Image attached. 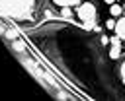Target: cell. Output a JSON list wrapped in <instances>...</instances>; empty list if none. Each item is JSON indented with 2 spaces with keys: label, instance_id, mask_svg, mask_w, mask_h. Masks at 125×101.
I'll return each mask as SVG.
<instances>
[{
  "label": "cell",
  "instance_id": "3957f363",
  "mask_svg": "<svg viewBox=\"0 0 125 101\" xmlns=\"http://www.w3.org/2000/svg\"><path fill=\"white\" fill-rule=\"evenodd\" d=\"M115 35H119V37L125 41V16H123L119 21H115Z\"/></svg>",
  "mask_w": 125,
  "mask_h": 101
},
{
  "label": "cell",
  "instance_id": "7a4b0ae2",
  "mask_svg": "<svg viewBox=\"0 0 125 101\" xmlns=\"http://www.w3.org/2000/svg\"><path fill=\"white\" fill-rule=\"evenodd\" d=\"M76 16L82 19V21H94L96 19V6L92 2H84L76 8Z\"/></svg>",
  "mask_w": 125,
  "mask_h": 101
},
{
  "label": "cell",
  "instance_id": "5bb4252c",
  "mask_svg": "<svg viewBox=\"0 0 125 101\" xmlns=\"http://www.w3.org/2000/svg\"><path fill=\"white\" fill-rule=\"evenodd\" d=\"M104 2H105V4H113L115 0H104Z\"/></svg>",
  "mask_w": 125,
  "mask_h": 101
},
{
  "label": "cell",
  "instance_id": "5b68a950",
  "mask_svg": "<svg viewBox=\"0 0 125 101\" xmlns=\"http://www.w3.org/2000/svg\"><path fill=\"white\" fill-rule=\"evenodd\" d=\"M107 54H109L111 60H117L119 54H121V45H111V49L107 50Z\"/></svg>",
  "mask_w": 125,
  "mask_h": 101
},
{
  "label": "cell",
  "instance_id": "52a82bcc",
  "mask_svg": "<svg viewBox=\"0 0 125 101\" xmlns=\"http://www.w3.org/2000/svg\"><path fill=\"white\" fill-rule=\"evenodd\" d=\"M57 6H76L80 4V0H53Z\"/></svg>",
  "mask_w": 125,
  "mask_h": 101
},
{
  "label": "cell",
  "instance_id": "30bf717a",
  "mask_svg": "<svg viewBox=\"0 0 125 101\" xmlns=\"http://www.w3.org/2000/svg\"><path fill=\"white\" fill-rule=\"evenodd\" d=\"M4 37H8V39H16V37H18V33H16V31H12V29H8V31L4 33Z\"/></svg>",
  "mask_w": 125,
  "mask_h": 101
},
{
  "label": "cell",
  "instance_id": "9a60e30c",
  "mask_svg": "<svg viewBox=\"0 0 125 101\" xmlns=\"http://www.w3.org/2000/svg\"><path fill=\"white\" fill-rule=\"evenodd\" d=\"M115 2H121V0H115Z\"/></svg>",
  "mask_w": 125,
  "mask_h": 101
},
{
  "label": "cell",
  "instance_id": "277c9868",
  "mask_svg": "<svg viewBox=\"0 0 125 101\" xmlns=\"http://www.w3.org/2000/svg\"><path fill=\"white\" fill-rule=\"evenodd\" d=\"M109 14H111L113 17H117V16H123V6H121L119 2H113V4H109Z\"/></svg>",
  "mask_w": 125,
  "mask_h": 101
},
{
  "label": "cell",
  "instance_id": "ba28073f",
  "mask_svg": "<svg viewBox=\"0 0 125 101\" xmlns=\"http://www.w3.org/2000/svg\"><path fill=\"white\" fill-rule=\"evenodd\" d=\"M61 16L66 17V19L72 17V10H70V6H62V8H61Z\"/></svg>",
  "mask_w": 125,
  "mask_h": 101
},
{
  "label": "cell",
  "instance_id": "8fae6325",
  "mask_svg": "<svg viewBox=\"0 0 125 101\" xmlns=\"http://www.w3.org/2000/svg\"><path fill=\"white\" fill-rule=\"evenodd\" d=\"M105 27L107 29H115V19H107L105 21Z\"/></svg>",
  "mask_w": 125,
  "mask_h": 101
},
{
  "label": "cell",
  "instance_id": "9c48e42d",
  "mask_svg": "<svg viewBox=\"0 0 125 101\" xmlns=\"http://www.w3.org/2000/svg\"><path fill=\"white\" fill-rule=\"evenodd\" d=\"M119 76H121V82H123V85H125V60H123V64L119 66Z\"/></svg>",
  "mask_w": 125,
  "mask_h": 101
},
{
  "label": "cell",
  "instance_id": "8992f818",
  "mask_svg": "<svg viewBox=\"0 0 125 101\" xmlns=\"http://www.w3.org/2000/svg\"><path fill=\"white\" fill-rule=\"evenodd\" d=\"M12 49H14V50H18V52H25V43H23V41H18V39H14V43H12Z\"/></svg>",
  "mask_w": 125,
  "mask_h": 101
},
{
  "label": "cell",
  "instance_id": "4fadbf2b",
  "mask_svg": "<svg viewBox=\"0 0 125 101\" xmlns=\"http://www.w3.org/2000/svg\"><path fill=\"white\" fill-rule=\"evenodd\" d=\"M4 33H6V29H4L2 25H0V35H4Z\"/></svg>",
  "mask_w": 125,
  "mask_h": 101
},
{
  "label": "cell",
  "instance_id": "7c38bea8",
  "mask_svg": "<svg viewBox=\"0 0 125 101\" xmlns=\"http://www.w3.org/2000/svg\"><path fill=\"white\" fill-rule=\"evenodd\" d=\"M109 43V37H102V45H107Z\"/></svg>",
  "mask_w": 125,
  "mask_h": 101
},
{
  "label": "cell",
  "instance_id": "6da1fadb",
  "mask_svg": "<svg viewBox=\"0 0 125 101\" xmlns=\"http://www.w3.org/2000/svg\"><path fill=\"white\" fill-rule=\"evenodd\" d=\"M37 0H0V16L12 19H27Z\"/></svg>",
  "mask_w": 125,
  "mask_h": 101
},
{
  "label": "cell",
  "instance_id": "2e32d148",
  "mask_svg": "<svg viewBox=\"0 0 125 101\" xmlns=\"http://www.w3.org/2000/svg\"><path fill=\"white\" fill-rule=\"evenodd\" d=\"M123 14H125V10H123Z\"/></svg>",
  "mask_w": 125,
  "mask_h": 101
}]
</instances>
